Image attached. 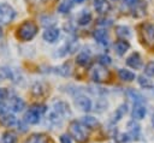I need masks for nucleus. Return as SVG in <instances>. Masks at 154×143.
<instances>
[{
  "label": "nucleus",
  "mask_w": 154,
  "mask_h": 143,
  "mask_svg": "<svg viewBox=\"0 0 154 143\" xmlns=\"http://www.w3.org/2000/svg\"><path fill=\"white\" fill-rule=\"evenodd\" d=\"M116 34L120 37V40H128L131 36V30L129 26L125 25H117L116 26Z\"/></svg>",
  "instance_id": "412c9836"
},
{
  "label": "nucleus",
  "mask_w": 154,
  "mask_h": 143,
  "mask_svg": "<svg viewBox=\"0 0 154 143\" xmlns=\"http://www.w3.org/2000/svg\"><path fill=\"white\" fill-rule=\"evenodd\" d=\"M140 35L144 46L148 48H154V24L143 23L140 29Z\"/></svg>",
  "instance_id": "f03ea898"
},
{
  "label": "nucleus",
  "mask_w": 154,
  "mask_h": 143,
  "mask_svg": "<svg viewBox=\"0 0 154 143\" xmlns=\"http://www.w3.org/2000/svg\"><path fill=\"white\" fill-rule=\"evenodd\" d=\"M10 107L13 112H22L25 107V102L20 97H12L10 101Z\"/></svg>",
  "instance_id": "aec40b11"
},
{
  "label": "nucleus",
  "mask_w": 154,
  "mask_h": 143,
  "mask_svg": "<svg viewBox=\"0 0 154 143\" xmlns=\"http://www.w3.org/2000/svg\"><path fill=\"white\" fill-rule=\"evenodd\" d=\"M37 31H38V26L36 25V23L31 20H25L18 26L17 37L23 42H28V41H31L36 36Z\"/></svg>",
  "instance_id": "f257e3e1"
},
{
  "label": "nucleus",
  "mask_w": 154,
  "mask_h": 143,
  "mask_svg": "<svg viewBox=\"0 0 154 143\" xmlns=\"http://www.w3.org/2000/svg\"><path fill=\"white\" fill-rule=\"evenodd\" d=\"M1 143H17V135L12 131H6L2 133Z\"/></svg>",
  "instance_id": "bb28decb"
},
{
  "label": "nucleus",
  "mask_w": 154,
  "mask_h": 143,
  "mask_svg": "<svg viewBox=\"0 0 154 143\" xmlns=\"http://www.w3.org/2000/svg\"><path fill=\"white\" fill-rule=\"evenodd\" d=\"M75 105L83 112H89L93 107V103H91V100L83 95V94H78L76 97H75Z\"/></svg>",
  "instance_id": "423d86ee"
},
{
  "label": "nucleus",
  "mask_w": 154,
  "mask_h": 143,
  "mask_svg": "<svg viewBox=\"0 0 154 143\" xmlns=\"http://www.w3.org/2000/svg\"><path fill=\"white\" fill-rule=\"evenodd\" d=\"M8 96V90L6 88H0V102L6 100Z\"/></svg>",
  "instance_id": "2f4dec72"
},
{
  "label": "nucleus",
  "mask_w": 154,
  "mask_h": 143,
  "mask_svg": "<svg viewBox=\"0 0 154 143\" xmlns=\"http://www.w3.org/2000/svg\"><path fill=\"white\" fill-rule=\"evenodd\" d=\"M25 143H53V141L45 133H34L26 139Z\"/></svg>",
  "instance_id": "4468645a"
},
{
  "label": "nucleus",
  "mask_w": 154,
  "mask_h": 143,
  "mask_svg": "<svg viewBox=\"0 0 154 143\" xmlns=\"http://www.w3.org/2000/svg\"><path fill=\"white\" fill-rule=\"evenodd\" d=\"M4 113H7V106L2 102H0V115L4 114Z\"/></svg>",
  "instance_id": "f704fd0d"
},
{
  "label": "nucleus",
  "mask_w": 154,
  "mask_h": 143,
  "mask_svg": "<svg viewBox=\"0 0 154 143\" xmlns=\"http://www.w3.org/2000/svg\"><path fill=\"white\" fill-rule=\"evenodd\" d=\"M17 125H18V130H20L22 132H24V131H26L28 129H26V125L23 123V121H17Z\"/></svg>",
  "instance_id": "72a5a7b5"
},
{
  "label": "nucleus",
  "mask_w": 154,
  "mask_h": 143,
  "mask_svg": "<svg viewBox=\"0 0 154 143\" xmlns=\"http://www.w3.org/2000/svg\"><path fill=\"white\" fill-rule=\"evenodd\" d=\"M124 2L126 5H137L140 2V0H124Z\"/></svg>",
  "instance_id": "c9c22d12"
},
{
  "label": "nucleus",
  "mask_w": 154,
  "mask_h": 143,
  "mask_svg": "<svg viewBox=\"0 0 154 143\" xmlns=\"http://www.w3.org/2000/svg\"><path fill=\"white\" fill-rule=\"evenodd\" d=\"M89 76H90V79L93 82H95V83H103V82H107L109 79L111 73H109V71L105 66L97 65V66H94L90 70Z\"/></svg>",
  "instance_id": "20e7f679"
},
{
  "label": "nucleus",
  "mask_w": 154,
  "mask_h": 143,
  "mask_svg": "<svg viewBox=\"0 0 154 143\" xmlns=\"http://www.w3.org/2000/svg\"><path fill=\"white\" fill-rule=\"evenodd\" d=\"M14 8L6 2H0V24H10L14 19Z\"/></svg>",
  "instance_id": "39448f33"
},
{
  "label": "nucleus",
  "mask_w": 154,
  "mask_h": 143,
  "mask_svg": "<svg viewBox=\"0 0 154 143\" xmlns=\"http://www.w3.org/2000/svg\"><path fill=\"white\" fill-rule=\"evenodd\" d=\"M47 120H48L49 124L57 126V125H61V123H63V117H61L58 112H55L54 109H52V111L48 113V118H47Z\"/></svg>",
  "instance_id": "b1692460"
},
{
  "label": "nucleus",
  "mask_w": 154,
  "mask_h": 143,
  "mask_svg": "<svg viewBox=\"0 0 154 143\" xmlns=\"http://www.w3.org/2000/svg\"><path fill=\"white\" fill-rule=\"evenodd\" d=\"M93 36L95 38V41L102 46H107L108 44V41H109V37H108V32L106 29H96L94 32H93Z\"/></svg>",
  "instance_id": "1a4fd4ad"
},
{
  "label": "nucleus",
  "mask_w": 154,
  "mask_h": 143,
  "mask_svg": "<svg viewBox=\"0 0 154 143\" xmlns=\"http://www.w3.org/2000/svg\"><path fill=\"white\" fill-rule=\"evenodd\" d=\"M130 48V43L126 40H118L114 43V50L118 55H124Z\"/></svg>",
  "instance_id": "2eb2a0df"
},
{
  "label": "nucleus",
  "mask_w": 154,
  "mask_h": 143,
  "mask_svg": "<svg viewBox=\"0 0 154 143\" xmlns=\"http://www.w3.org/2000/svg\"><path fill=\"white\" fill-rule=\"evenodd\" d=\"M2 36V29H1V26H0V37Z\"/></svg>",
  "instance_id": "4c0bfd02"
},
{
  "label": "nucleus",
  "mask_w": 154,
  "mask_h": 143,
  "mask_svg": "<svg viewBox=\"0 0 154 143\" xmlns=\"http://www.w3.org/2000/svg\"><path fill=\"white\" fill-rule=\"evenodd\" d=\"M82 124L85 126V127H89V129H95L97 126V120L96 118L91 117V115H85L82 118Z\"/></svg>",
  "instance_id": "393cba45"
},
{
  "label": "nucleus",
  "mask_w": 154,
  "mask_h": 143,
  "mask_svg": "<svg viewBox=\"0 0 154 143\" xmlns=\"http://www.w3.org/2000/svg\"><path fill=\"white\" fill-rule=\"evenodd\" d=\"M0 123L6 127H11L14 124H17V119H16V117L13 114L7 112V113H4V114L0 115Z\"/></svg>",
  "instance_id": "dca6fc26"
},
{
  "label": "nucleus",
  "mask_w": 154,
  "mask_h": 143,
  "mask_svg": "<svg viewBox=\"0 0 154 143\" xmlns=\"http://www.w3.org/2000/svg\"><path fill=\"white\" fill-rule=\"evenodd\" d=\"M138 84L142 87V88H144V89H150V88H153V83H152V81L150 79H148L147 77H144V76H138Z\"/></svg>",
  "instance_id": "c85d7f7f"
},
{
  "label": "nucleus",
  "mask_w": 154,
  "mask_h": 143,
  "mask_svg": "<svg viewBox=\"0 0 154 143\" xmlns=\"http://www.w3.org/2000/svg\"><path fill=\"white\" fill-rule=\"evenodd\" d=\"M60 36V30L59 28H55V26H48L43 34H42V37L46 42L48 43H54Z\"/></svg>",
  "instance_id": "0eeeda50"
},
{
  "label": "nucleus",
  "mask_w": 154,
  "mask_h": 143,
  "mask_svg": "<svg viewBox=\"0 0 154 143\" xmlns=\"http://www.w3.org/2000/svg\"><path fill=\"white\" fill-rule=\"evenodd\" d=\"M111 62H112V59H111L109 55H107V54H101V55L99 56V65L106 67V66H108Z\"/></svg>",
  "instance_id": "c756f323"
},
{
  "label": "nucleus",
  "mask_w": 154,
  "mask_h": 143,
  "mask_svg": "<svg viewBox=\"0 0 154 143\" xmlns=\"http://www.w3.org/2000/svg\"><path fill=\"white\" fill-rule=\"evenodd\" d=\"M128 130H129L128 135L132 139H135L140 136V125L137 123H135V120H131V121L128 123Z\"/></svg>",
  "instance_id": "4be33fe9"
},
{
  "label": "nucleus",
  "mask_w": 154,
  "mask_h": 143,
  "mask_svg": "<svg viewBox=\"0 0 154 143\" xmlns=\"http://www.w3.org/2000/svg\"><path fill=\"white\" fill-rule=\"evenodd\" d=\"M72 6H73L72 0H63L58 5V12H60V13H69L70 10L72 8Z\"/></svg>",
  "instance_id": "a878e982"
},
{
  "label": "nucleus",
  "mask_w": 154,
  "mask_h": 143,
  "mask_svg": "<svg viewBox=\"0 0 154 143\" xmlns=\"http://www.w3.org/2000/svg\"><path fill=\"white\" fill-rule=\"evenodd\" d=\"M72 1H75V2H77V4H82L84 0H72Z\"/></svg>",
  "instance_id": "e433bc0d"
},
{
  "label": "nucleus",
  "mask_w": 154,
  "mask_h": 143,
  "mask_svg": "<svg viewBox=\"0 0 154 143\" xmlns=\"http://www.w3.org/2000/svg\"><path fill=\"white\" fill-rule=\"evenodd\" d=\"M40 119H41V113H38L35 108H29V111L25 113V115H24V121L26 123V124H31V125H35V124H37L38 121H40Z\"/></svg>",
  "instance_id": "9d476101"
},
{
  "label": "nucleus",
  "mask_w": 154,
  "mask_h": 143,
  "mask_svg": "<svg viewBox=\"0 0 154 143\" xmlns=\"http://www.w3.org/2000/svg\"><path fill=\"white\" fill-rule=\"evenodd\" d=\"M90 61H91V56H90L89 53L82 52V53H79V54L76 56V64L79 65V66H82V67L88 66V65L90 64Z\"/></svg>",
  "instance_id": "6ab92c4d"
},
{
  "label": "nucleus",
  "mask_w": 154,
  "mask_h": 143,
  "mask_svg": "<svg viewBox=\"0 0 154 143\" xmlns=\"http://www.w3.org/2000/svg\"><path fill=\"white\" fill-rule=\"evenodd\" d=\"M152 121H153V126H154V118H153V120H152Z\"/></svg>",
  "instance_id": "58836bf2"
},
{
  "label": "nucleus",
  "mask_w": 154,
  "mask_h": 143,
  "mask_svg": "<svg viewBox=\"0 0 154 143\" xmlns=\"http://www.w3.org/2000/svg\"><path fill=\"white\" fill-rule=\"evenodd\" d=\"M94 8L96 10L97 13L100 14H106L111 11V4L107 0H95L94 2Z\"/></svg>",
  "instance_id": "f8f14e48"
},
{
  "label": "nucleus",
  "mask_w": 154,
  "mask_h": 143,
  "mask_svg": "<svg viewBox=\"0 0 154 143\" xmlns=\"http://www.w3.org/2000/svg\"><path fill=\"white\" fill-rule=\"evenodd\" d=\"M125 113H126V105H122V106H119V107L117 108V111L114 112V114H113V119H112V121H113V123L119 121V120L124 117Z\"/></svg>",
  "instance_id": "cd10ccee"
},
{
  "label": "nucleus",
  "mask_w": 154,
  "mask_h": 143,
  "mask_svg": "<svg viewBox=\"0 0 154 143\" xmlns=\"http://www.w3.org/2000/svg\"><path fill=\"white\" fill-rule=\"evenodd\" d=\"M126 95H128V97H129L134 103H142V105H143V102L146 101V99L142 96V94L138 93V91L135 90V89H129V90L126 91Z\"/></svg>",
  "instance_id": "f3484780"
},
{
  "label": "nucleus",
  "mask_w": 154,
  "mask_h": 143,
  "mask_svg": "<svg viewBox=\"0 0 154 143\" xmlns=\"http://www.w3.org/2000/svg\"><path fill=\"white\" fill-rule=\"evenodd\" d=\"M59 139H60V143H72V141H71V137H70L67 133H64V135H61Z\"/></svg>",
  "instance_id": "473e14b6"
},
{
  "label": "nucleus",
  "mask_w": 154,
  "mask_h": 143,
  "mask_svg": "<svg viewBox=\"0 0 154 143\" xmlns=\"http://www.w3.org/2000/svg\"><path fill=\"white\" fill-rule=\"evenodd\" d=\"M144 75L148 77H154V61H149L144 66Z\"/></svg>",
  "instance_id": "7c9ffc66"
},
{
  "label": "nucleus",
  "mask_w": 154,
  "mask_h": 143,
  "mask_svg": "<svg viewBox=\"0 0 154 143\" xmlns=\"http://www.w3.org/2000/svg\"><path fill=\"white\" fill-rule=\"evenodd\" d=\"M91 19H93L91 13H90L89 11L84 10V11H82V12L79 13V16H78V18H77V24L81 25V26H84V25H88V24L91 22Z\"/></svg>",
  "instance_id": "a211bd4d"
},
{
  "label": "nucleus",
  "mask_w": 154,
  "mask_h": 143,
  "mask_svg": "<svg viewBox=\"0 0 154 143\" xmlns=\"http://www.w3.org/2000/svg\"><path fill=\"white\" fill-rule=\"evenodd\" d=\"M70 133L72 135V137L78 143H84L88 139V130H87V127L82 123H78L76 120L71 121V124H70Z\"/></svg>",
  "instance_id": "7ed1b4c3"
},
{
  "label": "nucleus",
  "mask_w": 154,
  "mask_h": 143,
  "mask_svg": "<svg viewBox=\"0 0 154 143\" xmlns=\"http://www.w3.org/2000/svg\"><path fill=\"white\" fill-rule=\"evenodd\" d=\"M53 109L55 112H58L61 117H65V115H70L71 114L70 108H69V105L65 101H55L53 103Z\"/></svg>",
  "instance_id": "ddd939ff"
},
{
  "label": "nucleus",
  "mask_w": 154,
  "mask_h": 143,
  "mask_svg": "<svg viewBox=\"0 0 154 143\" xmlns=\"http://www.w3.org/2000/svg\"><path fill=\"white\" fill-rule=\"evenodd\" d=\"M118 77L123 81V82H132L135 78H136V75L129 70H125V68H119L118 71Z\"/></svg>",
  "instance_id": "5701e85b"
},
{
  "label": "nucleus",
  "mask_w": 154,
  "mask_h": 143,
  "mask_svg": "<svg viewBox=\"0 0 154 143\" xmlns=\"http://www.w3.org/2000/svg\"><path fill=\"white\" fill-rule=\"evenodd\" d=\"M146 114H147V108L142 103H135L134 105V108L131 112L134 120H141L146 117Z\"/></svg>",
  "instance_id": "9b49d317"
},
{
  "label": "nucleus",
  "mask_w": 154,
  "mask_h": 143,
  "mask_svg": "<svg viewBox=\"0 0 154 143\" xmlns=\"http://www.w3.org/2000/svg\"><path fill=\"white\" fill-rule=\"evenodd\" d=\"M126 65L134 70H138L142 67V58L140 55V53L134 52L131 53L128 58H126Z\"/></svg>",
  "instance_id": "6e6552de"
}]
</instances>
